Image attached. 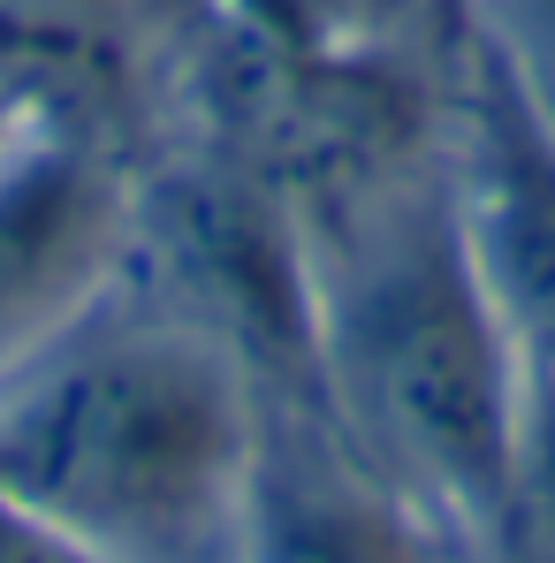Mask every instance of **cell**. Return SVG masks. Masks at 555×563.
Instances as JSON below:
<instances>
[{
	"mask_svg": "<svg viewBox=\"0 0 555 563\" xmlns=\"http://www.w3.org/2000/svg\"><path fill=\"white\" fill-rule=\"evenodd\" d=\"M221 0H0V99L130 153V122L190 77Z\"/></svg>",
	"mask_w": 555,
	"mask_h": 563,
	"instance_id": "cell-5",
	"label": "cell"
},
{
	"mask_svg": "<svg viewBox=\"0 0 555 563\" xmlns=\"http://www.w3.org/2000/svg\"><path fill=\"white\" fill-rule=\"evenodd\" d=\"M15 122H23V107H8V99H0V145H8V130H15Z\"/></svg>",
	"mask_w": 555,
	"mask_h": 563,
	"instance_id": "cell-10",
	"label": "cell"
},
{
	"mask_svg": "<svg viewBox=\"0 0 555 563\" xmlns=\"http://www.w3.org/2000/svg\"><path fill=\"white\" fill-rule=\"evenodd\" d=\"M487 23L510 38V54L525 62L533 92L548 99L555 114V0H487Z\"/></svg>",
	"mask_w": 555,
	"mask_h": 563,
	"instance_id": "cell-8",
	"label": "cell"
},
{
	"mask_svg": "<svg viewBox=\"0 0 555 563\" xmlns=\"http://www.w3.org/2000/svg\"><path fill=\"white\" fill-rule=\"evenodd\" d=\"M304 229L320 267V404L335 427L403 503L471 533L518 526L525 366L457 236L442 153Z\"/></svg>",
	"mask_w": 555,
	"mask_h": 563,
	"instance_id": "cell-1",
	"label": "cell"
},
{
	"mask_svg": "<svg viewBox=\"0 0 555 563\" xmlns=\"http://www.w3.org/2000/svg\"><path fill=\"white\" fill-rule=\"evenodd\" d=\"M0 563H92L62 526H46L38 510H23L15 495H0Z\"/></svg>",
	"mask_w": 555,
	"mask_h": 563,
	"instance_id": "cell-9",
	"label": "cell"
},
{
	"mask_svg": "<svg viewBox=\"0 0 555 563\" xmlns=\"http://www.w3.org/2000/svg\"><path fill=\"white\" fill-rule=\"evenodd\" d=\"M259 374L160 305H107L0 388V495L92 563H236Z\"/></svg>",
	"mask_w": 555,
	"mask_h": 563,
	"instance_id": "cell-2",
	"label": "cell"
},
{
	"mask_svg": "<svg viewBox=\"0 0 555 563\" xmlns=\"http://www.w3.org/2000/svg\"><path fill=\"white\" fill-rule=\"evenodd\" d=\"M236 563H426L411 503L343 442L335 411H304L297 388H275L259 411V450L244 487Z\"/></svg>",
	"mask_w": 555,
	"mask_h": 563,
	"instance_id": "cell-6",
	"label": "cell"
},
{
	"mask_svg": "<svg viewBox=\"0 0 555 563\" xmlns=\"http://www.w3.org/2000/svg\"><path fill=\"white\" fill-rule=\"evenodd\" d=\"M434 153L457 236L518 343V366L555 374V114L487 15L464 38Z\"/></svg>",
	"mask_w": 555,
	"mask_h": 563,
	"instance_id": "cell-4",
	"label": "cell"
},
{
	"mask_svg": "<svg viewBox=\"0 0 555 563\" xmlns=\"http://www.w3.org/2000/svg\"><path fill=\"white\" fill-rule=\"evenodd\" d=\"M518 526L555 563V374H525V434H518Z\"/></svg>",
	"mask_w": 555,
	"mask_h": 563,
	"instance_id": "cell-7",
	"label": "cell"
},
{
	"mask_svg": "<svg viewBox=\"0 0 555 563\" xmlns=\"http://www.w3.org/2000/svg\"><path fill=\"white\" fill-rule=\"evenodd\" d=\"M130 153L23 114L0 145V388L130 289Z\"/></svg>",
	"mask_w": 555,
	"mask_h": 563,
	"instance_id": "cell-3",
	"label": "cell"
}]
</instances>
